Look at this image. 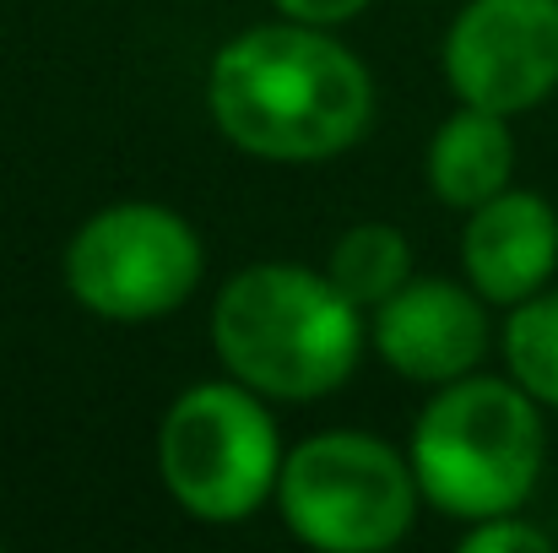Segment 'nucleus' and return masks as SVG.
Segmentation results:
<instances>
[{
  "instance_id": "f257e3e1",
  "label": "nucleus",
  "mask_w": 558,
  "mask_h": 553,
  "mask_svg": "<svg viewBox=\"0 0 558 553\" xmlns=\"http://www.w3.org/2000/svg\"><path fill=\"white\" fill-rule=\"evenodd\" d=\"M211 120L228 142L277 164H315L369 125V71L326 33L250 27L211 60Z\"/></svg>"
},
{
  "instance_id": "f03ea898",
  "label": "nucleus",
  "mask_w": 558,
  "mask_h": 553,
  "mask_svg": "<svg viewBox=\"0 0 558 553\" xmlns=\"http://www.w3.org/2000/svg\"><path fill=\"white\" fill-rule=\"evenodd\" d=\"M222 364L250 390L310 401L337 390L364 348L359 304L304 266H250L239 272L211 315Z\"/></svg>"
},
{
  "instance_id": "7ed1b4c3",
  "label": "nucleus",
  "mask_w": 558,
  "mask_h": 553,
  "mask_svg": "<svg viewBox=\"0 0 558 553\" xmlns=\"http://www.w3.org/2000/svg\"><path fill=\"white\" fill-rule=\"evenodd\" d=\"M412 472L461 521L510 516L543 472L537 396L510 380H450L412 429Z\"/></svg>"
},
{
  "instance_id": "20e7f679",
  "label": "nucleus",
  "mask_w": 558,
  "mask_h": 553,
  "mask_svg": "<svg viewBox=\"0 0 558 553\" xmlns=\"http://www.w3.org/2000/svg\"><path fill=\"white\" fill-rule=\"evenodd\" d=\"M288 527L326 553L390 549L412 527L417 472L369 434H315L277 472Z\"/></svg>"
},
{
  "instance_id": "39448f33",
  "label": "nucleus",
  "mask_w": 558,
  "mask_h": 553,
  "mask_svg": "<svg viewBox=\"0 0 558 553\" xmlns=\"http://www.w3.org/2000/svg\"><path fill=\"white\" fill-rule=\"evenodd\" d=\"M158 467L190 516L244 521L277 489V429L250 390L195 385L163 418Z\"/></svg>"
},
{
  "instance_id": "423d86ee",
  "label": "nucleus",
  "mask_w": 558,
  "mask_h": 553,
  "mask_svg": "<svg viewBox=\"0 0 558 553\" xmlns=\"http://www.w3.org/2000/svg\"><path fill=\"white\" fill-rule=\"evenodd\" d=\"M201 277V239L169 206H109L65 250L71 293L109 321H153L185 304Z\"/></svg>"
},
{
  "instance_id": "0eeeda50",
  "label": "nucleus",
  "mask_w": 558,
  "mask_h": 553,
  "mask_svg": "<svg viewBox=\"0 0 558 553\" xmlns=\"http://www.w3.org/2000/svg\"><path fill=\"white\" fill-rule=\"evenodd\" d=\"M461 104L521 115L558 87V0H472L445 38Z\"/></svg>"
},
{
  "instance_id": "6e6552de",
  "label": "nucleus",
  "mask_w": 558,
  "mask_h": 553,
  "mask_svg": "<svg viewBox=\"0 0 558 553\" xmlns=\"http://www.w3.org/2000/svg\"><path fill=\"white\" fill-rule=\"evenodd\" d=\"M374 348L407 380L450 385L483 364L488 353V315L477 288L456 282H401L374 315Z\"/></svg>"
},
{
  "instance_id": "1a4fd4ad",
  "label": "nucleus",
  "mask_w": 558,
  "mask_h": 553,
  "mask_svg": "<svg viewBox=\"0 0 558 553\" xmlns=\"http://www.w3.org/2000/svg\"><path fill=\"white\" fill-rule=\"evenodd\" d=\"M461 261L488 304H521L543 293L558 266V212L537 190H499L472 206Z\"/></svg>"
},
{
  "instance_id": "9d476101",
  "label": "nucleus",
  "mask_w": 558,
  "mask_h": 553,
  "mask_svg": "<svg viewBox=\"0 0 558 553\" xmlns=\"http://www.w3.org/2000/svg\"><path fill=\"white\" fill-rule=\"evenodd\" d=\"M515 169V136L505 125V115L494 109H461L439 125L434 147H428V184L439 190V201L450 206H483L488 195H499Z\"/></svg>"
},
{
  "instance_id": "9b49d317",
  "label": "nucleus",
  "mask_w": 558,
  "mask_h": 553,
  "mask_svg": "<svg viewBox=\"0 0 558 553\" xmlns=\"http://www.w3.org/2000/svg\"><path fill=\"white\" fill-rule=\"evenodd\" d=\"M407 239L385 223H364L353 233H342V244L331 250V282L353 299V304H385L401 282H407Z\"/></svg>"
},
{
  "instance_id": "f8f14e48",
  "label": "nucleus",
  "mask_w": 558,
  "mask_h": 553,
  "mask_svg": "<svg viewBox=\"0 0 558 553\" xmlns=\"http://www.w3.org/2000/svg\"><path fill=\"white\" fill-rule=\"evenodd\" d=\"M505 359L526 396L558 407V293H532L505 326Z\"/></svg>"
},
{
  "instance_id": "ddd939ff",
  "label": "nucleus",
  "mask_w": 558,
  "mask_h": 553,
  "mask_svg": "<svg viewBox=\"0 0 558 553\" xmlns=\"http://www.w3.org/2000/svg\"><path fill=\"white\" fill-rule=\"evenodd\" d=\"M461 549L466 553H554V538L526 527V521H515V510H510V516L477 521V532H466Z\"/></svg>"
},
{
  "instance_id": "4468645a",
  "label": "nucleus",
  "mask_w": 558,
  "mask_h": 553,
  "mask_svg": "<svg viewBox=\"0 0 558 553\" xmlns=\"http://www.w3.org/2000/svg\"><path fill=\"white\" fill-rule=\"evenodd\" d=\"M288 16H299V22H310V27H320V22H348L353 11H364L369 0H277Z\"/></svg>"
}]
</instances>
